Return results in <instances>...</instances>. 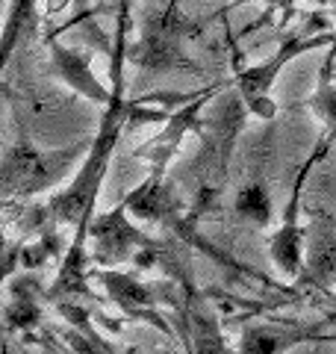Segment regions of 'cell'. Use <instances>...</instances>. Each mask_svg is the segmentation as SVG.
I'll list each match as a JSON object with an SVG mask.
<instances>
[{"instance_id":"14","label":"cell","mask_w":336,"mask_h":354,"mask_svg":"<svg viewBox=\"0 0 336 354\" xmlns=\"http://www.w3.org/2000/svg\"><path fill=\"white\" fill-rule=\"evenodd\" d=\"M236 216L245 218L248 225H256V227H265L268 218H272V198H268V189L260 183V180H251L245 183L239 195H236Z\"/></svg>"},{"instance_id":"5","label":"cell","mask_w":336,"mask_h":354,"mask_svg":"<svg viewBox=\"0 0 336 354\" xmlns=\"http://www.w3.org/2000/svg\"><path fill=\"white\" fill-rule=\"evenodd\" d=\"M127 213H130L127 201H121L115 209L92 218V225H88V236L95 242L92 263H97V266L133 263L139 248H151V245H160L162 242V239L142 234L139 227H133L127 221Z\"/></svg>"},{"instance_id":"9","label":"cell","mask_w":336,"mask_h":354,"mask_svg":"<svg viewBox=\"0 0 336 354\" xmlns=\"http://www.w3.org/2000/svg\"><path fill=\"white\" fill-rule=\"evenodd\" d=\"M124 201L130 213L142 221H153V225H177L180 221V201H177L171 186L156 174H148V180L139 189H133Z\"/></svg>"},{"instance_id":"10","label":"cell","mask_w":336,"mask_h":354,"mask_svg":"<svg viewBox=\"0 0 336 354\" xmlns=\"http://www.w3.org/2000/svg\"><path fill=\"white\" fill-rule=\"evenodd\" d=\"M41 301L44 290H39L36 278H18L15 283H9V301L3 307L6 330H24L30 334L32 328L41 325Z\"/></svg>"},{"instance_id":"3","label":"cell","mask_w":336,"mask_h":354,"mask_svg":"<svg viewBox=\"0 0 336 354\" xmlns=\"http://www.w3.org/2000/svg\"><path fill=\"white\" fill-rule=\"evenodd\" d=\"M324 44H336V32H330V30L312 32L310 27H304L298 32H286V39L277 48L274 57H268L265 62L254 65V68L236 71V77H233V86H236V92L242 95L248 113L256 115V118H265V121L274 118L277 106H274L272 97H268V92H272L277 74L283 71L295 57H301V53H307V50L324 48Z\"/></svg>"},{"instance_id":"8","label":"cell","mask_w":336,"mask_h":354,"mask_svg":"<svg viewBox=\"0 0 336 354\" xmlns=\"http://www.w3.org/2000/svg\"><path fill=\"white\" fill-rule=\"evenodd\" d=\"M44 44L50 48V74L62 77L74 92H80L83 97H88V101H95V104L106 106L112 101V92H106V88L97 83V77L92 74V57H88V53L74 50V48H62L53 32L44 36Z\"/></svg>"},{"instance_id":"11","label":"cell","mask_w":336,"mask_h":354,"mask_svg":"<svg viewBox=\"0 0 336 354\" xmlns=\"http://www.w3.org/2000/svg\"><path fill=\"white\" fill-rule=\"evenodd\" d=\"M304 339H324L321 334H312L310 328H280V325H263V328H245L242 330V342H239V351H263V354H272V351H283V348H292L295 342H304Z\"/></svg>"},{"instance_id":"2","label":"cell","mask_w":336,"mask_h":354,"mask_svg":"<svg viewBox=\"0 0 336 354\" xmlns=\"http://www.w3.org/2000/svg\"><path fill=\"white\" fill-rule=\"evenodd\" d=\"M88 148H92V139H80L59 151H39L27 139L9 145L3 153V169H0V195H3V204L27 201L30 195L44 192L48 186H56L77 160L86 157Z\"/></svg>"},{"instance_id":"12","label":"cell","mask_w":336,"mask_h":354,"mask_svg":"<svg viewBox=\"0 0 336 354\" xmlns=\"http://www.w3.org/2000/svg\"><path fill=\"white\" fill-rule=\"evenodd\" d=\"M39 27V12H36V0H9V12L3 24V65L12 62L15 44L21 39L32 36Z\"/></svg>"},{"instance_id":"7","label":"cell","mask_w":336,"mask_h":354,"mask_svg":"<svg viewBox=\"0 0 336 354\" xmlns=\"http://www.w3.org/2000/svg\"><path fill=\"white\" fill-rule=\"evenodd\" d=\"M336 283V221L312 209L310 225H307V254H304V269L298 274V290H321L328 292Z\"/></svg>"},{"instance_id":"4","label":"cell","mask_w":336,"mask_h":354,"mask_svg":"<svg viewBox=\"0 0 336 354\" xmlns=\"http://www.w3.org/2000/svg\"><path fill=\"white\" fill-rule=\"evenodd\" d=\"M92 278H97L100 283H104L106 295L118 304V310L127 319L151 322L153 328L171 334V325L156 313V304H174L180 286H174V283H142L136 274H130V272H106V269L92 272Z\"/></svg>"},{"instance_id":"13","label":"cell","mask_w":336,"mask_h":354,"mask_svg":"<svg viewBox=\"0 0 336 354\" xmlns=\"http://www.w3.org/2000/svg\"><path fill=\"white\" fill-rule=\"evenodd\" d=\"M307 106L324 121V133L336 139V83H333V62L330 57L324 59L321 71H319V86L312 97L307 101Z\"/></svg>"},{"instance_id":"6","label":"cell","mask_w":336,"mask_h":354,"mask_svg":"<svg viewBox=\"0 0 336 354\" xmlns=\"http://www.w3.org/2000/svg\"><path fill=\"white\" fill-rule=\"evenodd\" d=\"M233 80H221V83H212L209 88H204L198 97H192V101H186L177 113L168 115L165 121V130L156 133V136L151 142H144V145L136 148V157L151 162V174L162 177L165 174V165L168 160L177 153V148H180V142L189 130H200V109H204L212 97H216L221 88H230Z\"/></svg>"},{"instance_id":"15","label":"cell","mask_w":336,"mask_h":354,"mask_svg":"<svg viewBox=\"0 0 336 354\" xmlns=\"http://www.w3.org/2000/svg\"><path fill=\"white\" fill-rule=\"evenodd\" d=\"M74 3H77V9H83V6L88 3V0H74ZM83 12H86V9H83Z\"/></svg>"},{"instance_id":"1","label":"cell","mask_w":336,"mask_h":354,"mask_svg":"<svg viewBox=\"0 0 336 354\" xmlns=\"http://www.w3.org/2000/svg\"><path fill=\"white\" fill-rule=\"evenodd\" d=\"M127 113H130V101H124V77H121V80H112V101L104 109L100 130L92 139V148H88L80 171H77L68 189L48 201V216H50L53 225L59 221V225L77 227L83 218L95 216V204H97V195H100L104 174L109 169L112 151L118 148L121 133L127 130Z\"/></svg>"}]
</instances>
